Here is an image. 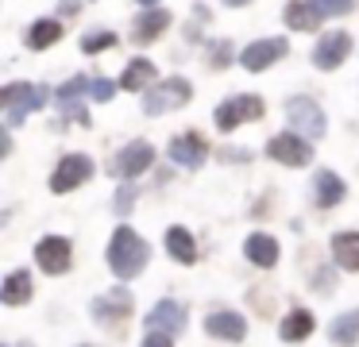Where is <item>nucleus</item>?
<instances>
[{"instance_id": "obj_1", "label": "nucleus", "mask_w": 359, "mask_h": 347, "mask_svg": "<svg viewBox=\"0 0 359 347\" xmlns=\"http://www.w3.org/2000/svg\"><path fill=\"white\" fill-rule=\"evenodd\" d=\"M147 259H151V247L143 243L128 224H120V228L112 231V239H109V266H112V274L124 278V282L128 278H140L143 266H147Z\"/></svg>"}, {"instance_id": "obj_2", "label": "nucleus", "mask_w": 359, "mask_h": 347, "mask_svg": "<svg viewBox=\"0 0 359 347\" xmlns=\"http://www.w3.org/2000/svg\"><path fill=\"white\" fill-rule=\"evenodd\" d=\"M0 100L8 108V128H20L24 116L39 112L47 104V89L43 85H32V81H16V85H4L0 89Z\"/></svg>"}, {"instance_id": "obj_3", "label": "nucleus", "mask_w": 359, "mask_h": 347, "mask_svg": "<svg viewBox=\"0 0 359 347\" xmlns=\"http://www.w3.org/2000/svg\"><path fill=\"white\" fill-rule=\"evenodd\" d=\"M189 97H194V85H189L186 77H166V81H158L155 89L143 97V112H147V116L174 112V108L189 104Z\"/></svg>"}, {"instance_id": "obj_4", "label": "nucleus", "mask_w": 359, "mask_h": 347, "mask_svg": "<svg viewBox=\"0 0 359 347\" xmlns=\"http://www.w3.org/2000/svg\"><path fill=\"white\" fill-rule=\"evenodd\" d=\"M259 116H263V100H259V97H228L224 104H217L212 120H217L220 131H236L240 123L259 120Z\"/></svg>"}, {"instance_id": "obj_5", "label": "nucleus", "mask_w": 359, "mask_h": 347, "mask_svg": "<svg viewBox=\"0 0 359 347\" xmlns=\"http://www.w3.org/2000/svg\"><path fill=\"white\" fill-rule=\"evenodd\" d=\"M286 120L297 128V135H309V139L325 135V112H320V104H317V100H309V97L286 100Z\"/></svg>"}, {"instance_id": "obj_6", "label": "nucleus", "mask_w": 359, "mask_h": 347, "mask_svg": "<svg viewBox=\"0 0 359 347\" xmlns=\"http://www.w3.org/2000/svg\"><path fill=\"white\" fill-rule=\"evenodd\" d=\"M266 154H271L274 162H282V166H309V158H313L309 139H305V135H294V131H282V135H274L271 143H266Z\"/></svg>"}, {"instance_id": "obj_7", "label": "nucleus", "mask_w": 359, "mask_h": 347, "mask_svg": "<svg viewBox=\"0 0 359 347\" xmlns=\"http://www.w3.org/2000/svg\"><path fill=\"white\" fill-rule=\"evenodd\" d=\"M170 162L182 170H201L205 158H209V147H205V139L197 135V131H186V135H174L170 139Z\"/></svg>"}, {"instance_id": "obj_8", "label": "nucleus", "mask_w": 359, "mask_h": 347, "mask_svg": "<svg viewBox=\"0 0 359 347\" xmlns=\"http://www.w3.org/2000/svg\"><path fill=\"white\" fill-rule=\"evenodd\" d=\"M89 174H93V162H89L86 154H62V162H58L55 174H50V189L70 193V189H78Z\"/></svg>"}, {"instance_id": "obj_9", "label": "nucleus", "mask_w": 359, "mask_h": 347, "mask_svg": "<svg viewBox=\"0 0 359 347\" xmlns=\"http://www.w3.org/2000/svg\"><path fill=\"white\" fill-rule=\"evenodd\" d=\"M132 305H135V297L124 290V285H116V290L101 293V297L93 301V316L101 324H124L128 316H132Z\"/></svg>"}, {"instance_id": "obj_10", "label": "nucleus", "mask_w": 359, "mask_h": 347, "mask_svg": "<svg viewBox=\"0 0 359 347\" xmlns=\"http://www.w3.org/2000/svg\"><path fill=\"white\" fill-rule=\"evenodd\" d=\"M286 50H290V43H286V39H259V43L243 46L240 66H243V69H251V74H259V69L274 66L278 58H286Z\"/></svg>"}, {"instance_id": "obj_11", "label": "nucleus", "mask_w": 359, "mask_h": 347, "mask_svg": "<svg viewBox=\"0 0 359 347\" xmlns=\"http://www.w3.org/2000/svg\"><path fill=\"white\" fill-rule=\"evenodd\" d=\"M151 162H155V147L143 143V139H135V143H128L124 151L112 158V174L116 177H140Z\"/></svg>"}, {"instance_id": "obj_12", "label": "nucleus", "mask_w": 359, "mask_h": 347, "mask_svg": "<svg viewBox=\"0 0 359 347\" xmlns=\"http://www.w3.org/2000/svg\"><path fill=\"white\" fill-rule=\"evenodd\" d=\"M35 262H39L47 274H62V270H70V239L43 236L39 243H35Z\"/></svg>"}, {"instance_id": "obj_13", "label": "nucleus", "mask_w": 359, "mask_h": 347, "mask_svg": "<svg viewBox=\"0 0 359 347\" xmlns=\"http://www.w3.org/2000/svg\"><path fill=\"white\" fill-rule=\"evenodd\" d=\"M348 54H351V35L348 31H328V35L317 43V50H313V66L317 69H336Z\"/></svg>"}, {"instance_id": "obj_14", "label": "nucleus", "mask_w": 359, "mask_h": 347, "mask_svg": "<svg viewBox=\"0 0 359 347\" xmlns=\"http://www.w3.org/2000/svg\"><path fill=\"white\" fill-rule=\"evenodd\" d=\"M186 324H189V313L170 297L158 301L147 313V332H170V336H178V332H186Z\"/></svg>"}, {"instance_id": "obj_15", "label": "nucleus", "mask_w": 359, "mask_h": 347, "mask_svg": "<svg viewBox=\"0 0 359 347\" xmlns=\"http://www.w3.org/2000/svg\"><path fill=\"white\" fill-rule=\"evenodd\" d=\"M205 332L224 339V343H240V339L248 336V320H243L240 313H232V308H217V313L205 316Z\"/></svg>"}, {"instance_id": "obj_16", "label": "nucleus", "mask_w": 359, "mask_h": 347, "mask_svg": "<svg viewBox=\"0 0 359 347\" xmlns=\"http://www.w3.org/2000/svg\"><path fill=\"white\" fill-rule=\"evenodd\" d=\"M89 85L93 81H86V77H70V81L58 89V108H62V116H74L78 123H89L86 108H81V97H89Z\"/></svg>"}, {"instance_id": "obj_17", "label": "nucleus", "mask_w": 359, "mask_h": 347, "mask_svg": "<svg viewBox=\"0 0 359 347\" xmlns=\"http://www.w3.org/2000/svg\"><path fill=\"white\" fill-rule=\"evenodd\" d=\"M344 193H348V185H344L340 174H332V170H317V177H313V200H317L320 208L340 205Z\"/></svg>"}, {"instance_id": "obj_18", "label": "nucleus", "mask_w": 359, "mask_h": 347, "mask_svg": "<svg viewBox=\"0 0 359 347\" xmlns=\"http://www.w3.org/2000/svg\"><path fill=\"white\" fill-rule=\"evenodd\" d=\"M166 27H170V12H166V8H147V12L132 23V39L135 43H151V39H158Z\"/></svg>"}, {"instance_id": "obj_19", "label": "nucleus", "mask_w": 359, "mask_h": 347, "mask_svg": "<svg viewBox=\"0 0 359 347\" xmlns=\"http://www.w3.org/2000/svg\"><path fill=\"white\" fill-rule=\"evenodd\" d=\"M282 20H286V27L290 31H317V23H320V12H317V4H305V0H290L286 4V12H282Z\"/></svg>"}, {"instance_id": "obj_20", "label": "nucleus", "mask_w": 359, "mask_h": 347, "mask_svg": "<svg viewBox=\"0 0 359 347\" xmlns=\"http://www.w3.org/2000/svg\"><path fill=\"white\" fill-rule=\"evenodd\" d=\"M243 251H248V259L255 262V266H274L278 262V239L263 236V231H255V236H248V243H243Z\"/></svg>"}, {"instance_id": "obj_21", "label": "nucleus", "mask_w": 359, "mask_h": 347, "mask_svg": "<svg viewBox=\"0 0 359 347\" xmlns=\"http://www.w3.org/2000/svg\"><path fill=\"white\" fill-rule=\"evenodd\" d=\"M313 328H317V320H313L309 308H294V313L282 320L278 332H282V339H286V343H302V339L313 336Z\"/></svg>"}, {"instance_id": "obj_22", "label": "nucleus", "mask_w": 359, "mask_h": 347, "mask_svg": "<svg viewBox=\"0 0 359 347\" xmlns=\"http://www.w3.org/2000/svg\"><path fill=\"white\" fill-rule=\"evenodd\" d=\"M0 301L4 305H24V301H32V274L27 270H12L4 278V285H0Z\"/></svg>"}, {"instance_id": "obj_23", "label": "nucleus", "mask_w": 359, "mask_h": 347, "mask_svg": "<svg viewBox=\"0 0 359 347\" xmlns=\"http://www.w3.org/2000/svg\"><path fill=\"white\" fill-rule=\"evenodd\" d=\"M166 251H170L174 262H186V266H194V262H197V243H194V236H189L186 228H170V231H166Z\"/></svg>"}, {"instance_id": "obj_24", "label": "nucleus", "mask_w": 359, "mask_h": 347, "mask_svg": "<svg viewBox=\"0 0 359 347\" xmlns=\"http://www.w3.org/2000/svg\"><path fill=\"white\" fill-rule=\"evenodd\" d=\"M151 81H155V62H147V58H132V62H128V69H124V77H120V89L140 93V89H147Z\"/></svg>"}, {"instance_id": "obj_25", "label": "nucleus", "mask_w": 359, "mask_h": 347, "mask_svg": "<svg viewBox=\"0 0 359 347\" xmlns=\"http://www.w3.org/2000/svg\"><path fill=\"white\" fill-rule=\"evenodd\" d=\"M328 336H332V343H340V347H355L359 343V308L336 316L332 328H328Z\"/></svg>"}, {"instance_id": "obj_26", "label": "nucleus", "mask_w": 359, "mask_h": 347, "mask_svg": "<svg viewBox=\"0 0 359 347\" xmlns=\"http://www.w3.org/2000/svg\"><path fill=\"white\" fill-rule=\"evenodd\" d=\"M332 254L344 270H359V231H340V236H332Z\"/></svg>"}, {"instance_id": "obj_27", "label": "nucleus", "mask_w": 359, "mask_h": 347, "mask_svg": "<svg viewBox=\"0 0 359 347\" xmlns=\"http://www.w3.org/2000/svg\"><path fill=\"white\" fill-rule=\"evenodd\" d=\"M58 39H62V23L58 20H35L32 31H27V46H32V50H47Z\"/></svg>"}, {"instance_id": "obj_28", "label": "nucleus", "mask_w": 359, "mask_h": 347, "mask_svg": "<svg viewBox=\"0 0 359 347\" xmlns=\"http://www.w3.org/2000/svg\"><path fill=\"white\" fill-rule=\"evenodd\" d=\"M112 43H116V35H112V31H101V35H86V39H81V50L97 54V50H109Z\"/></svg>"}, {"instance_id": "obj_29", "label": "nucleus", "mask_w": 359, "mask_h": 347, "mask_svg": "<svg viewBox=\"0 0 359 347\" xmlns=\"http://www.w3.org/2000/svg\"><path fill=\"white\" fill-rule=\"evenodd\" d=\"M320 15H348L355 8V0H313Z\"/></svg>"}, {"instance_id": "obj_30", "label": "nucleus", "mask_w": 359, "mask_h": 347, "mask_svg": "<svg viewBox=\"0 0 359 347\" xmlns=\"http://www.w3.org/2000/svg\"><path fill=\"white\" fill-rule=\"evenodd\" d=\"M89 97H93V100H101V104H104V100H112V97H116V85H112L109 77H97V81L89 85Z\"/></svg>"}, {"instance_id": "obj_31", "label": "nucleus", "mask_w": 359, "mask_h": 347, "mask_svg": "<svg viewBox=\"0 0 359 347\" xmlns=\"http://www.w3.org/2000/svg\"><path fill=\"white\" fill-rule=\"evenodd\" d=\"M209 58H212L209 66H217V69H220V66H228V58H232V46H228V43H217V46L209 50Z\"/></svg>"}, {"instance_id": "obj_32", "label": "nucleus", "mask_w": 359, "mask_h": 347, "mask_svg": "<svg viewBox=\"0 0 359 347\" xmlns=\"http://www.w3.org/2000/svg\"><path fill=\"white\" fill-rule=\"evenodd\" d=\"M132 205H135V189L128 185V189H120V193H116V212H120V216H128V212H132Z\"/></svg>"}, {"instance_id": "obj_33", "label": "nucleus", "mask_w": 359, "mask_h": 347, "mask_svg": "<svg viewBox=\"0 0 359 347\" xmlns=\"http://www.w3.org/2000/svg\"><path fill=\"white\" fill-rule=\"evenodd\" d=\"M143 347H174V343H170V332H147Z\"/></svg>"}, {"instance_id": "obj_34", "label": "nucleus", "mask_w": 359, "mask_h": 347, "mask_svg": "<svg viewBox=\"0 0 359 347\" xmlns=\"http://www.w3.org/2000/svg\"><path fill=\"white\" fill-rule=\"evenodd\" d=\"M220 154H224V158H228V162H243V158H251V154H248V151H220Z\"/></svg>"}, {"instance_id": "obj_35", "label": "nucleus", "mask_w": 359, "mask_h": 347, "mask_svg": "<svg viewBox=\"0 0 359 347\" xmlns=\"http://www.w3.org/2000/svg\"><path fill=\"white\" fill-rule=\"evenodd\" d=\"M224 4H232V8H240V4H248V0H224Z\"/></svg>"}, {"instance_id": "obj_36", "label": "nucleus", "mask_w": 359, "mask_h": 347, "mask_svg": "<svg viewBox=\"0 0 359 347\" xmlns=\"http://www.w3.org/2000/svg\"><path fill=\"white\" fill-rule=\"evenodd\" d=\"M140 4H143V8H155V0H140Z\"/></svg>"}]
</instances>
